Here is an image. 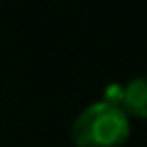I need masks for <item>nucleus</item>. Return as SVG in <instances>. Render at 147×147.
<instances>
[{"instance_id":"obj_1","label":"nucleus","mask_w":147,"mask_h":147,"mask_svg":"<svg viewBox=\"0 0 147 147\" xmlns=\"http://www.w3.org/2000/svg\"><path fill=\"white\" fill-rule=\"evenodd\" d=\"M130 132V117L113 100L89 104L71 123V141L76 147H123Z\"/></svg>"},{"instance_id":"obj_2","label":"nucleus","mask_w":147,"mask_h":147,"mask_svg":"<svg viewBox=\"0 0 147 147\" xmlns=\"http://www.w3.org/2000/svg\"><path fill=\"white\" fill-rule=\"evenodd\" d=\"M117 104L134 119H147V76H136L121 87Z\"/></svg>"}]
</instances>
